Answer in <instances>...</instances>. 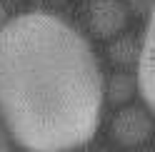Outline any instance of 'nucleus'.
Wrapping results in <instances>:
<instances>
[{
	"label": "nucleus",
	"instance_id": "1",
	"mask_svg": "<svg viewBox=\"0 0 155 152\" xmlns=\"http://www.w3.org/2000/svg\"><path fill=\"white\" fill-rule=\"evenodd\" d=\"M105 85L88 40L53 13L0 27V117L25 152H73L100 125Z\"/></svg>",
	"mask_w": 155,
	"mask_h": 152
},
{
	"label": "nucleus",
	"instance_id": "2",
	"mask_svg": "<svg viewBox=\"0 0 155 152\" xmlns=\"http://www.w3.org/2000/svg\"><path fill=\"white\" fill-rule=\"evenodd\" d=\"M153 132L150 115H145L140 107H128L115 115L113 120V137L120 147H138Z\"/></svg>",
	"mask_w": 155,
	"mask_h": 152
},
{
	"label": "nucleus",
	"instance_id": "3",
	"mask_svg": "<svg viewBox=\"0 0 155 152\" xmlns=\"http://www.w3.org/2000/svg\"><path fill=\"white\" fill-rule=\"evenodd\" d=\"M135 87L145 105L153 110L155 105V37H153V20L148 23V30L143 37V47L138 52V75H135Z\"/></svg>",
	"mask_w": 155,
	"mask_h": 152
},
{
	"label": "nucleus",
	"instance_id": "4",
	"mask_svg": "<svg viewBox=\"0 0 155 152\" xmlns=\"http://www.w3.org/2000/svg\"><path fill=\"white\" fill-rule=\"evenodd\" d=\"M90 23H93V30L98 35H103V37L115 35L125 25V8L118 0H93Z\"/></svg>",
	"mask_w": 155,
	"mask_h": 152
},
{
	"label": "nucleus",
	"instance_id": "5",
	"mask_svg": "<svg viewBox=\"0 0 155 152\" xmlns=\"http://www.w3.org/2000/svg\"><path fill=\"white\" fill-rule=\"evenodd\" d=\"M130 92H133V82L125 78V75H115L113 82H110V87H108L110 100L113 102H123V100L130 97Z\"/></svg>",
	"mask_w": 155,
	"mask_h": 152
},
{
	"label": "nucleus",
	"instance_id": "6",
	"mask_svg": "<svg viewBox=\"0 0 155 152\" xmlns=\"http://www.w3.org/2000/svg\"><path fill=\"white\" fill-rule=\"evenodd\" d=\"M0 152H13V145H10V135L8 130L0 125Z\"/></svg>",
	"mask_w": 155,
	"mask_h": 152
}]
</instances>
